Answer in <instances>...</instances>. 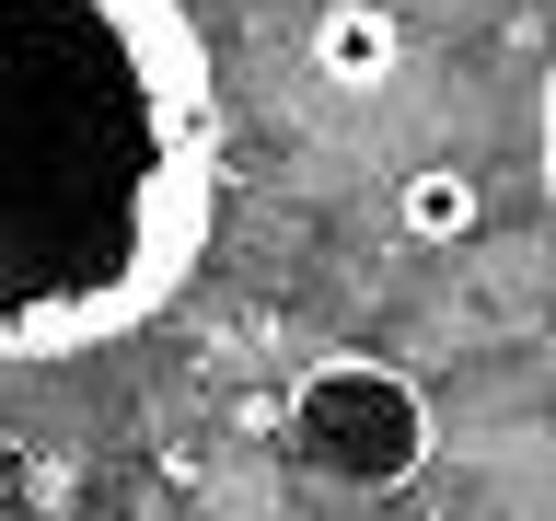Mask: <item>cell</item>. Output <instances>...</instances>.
Returning <instances> with one entry per match:
<instances>
[{
    "instance_id": "obj_3",
    "label": "cell",
    "mask_w": 556,
    "mask_h": 521,
    "mask_svg": "<svg viewBox=\"0 0 556 521\" xmlns=\"http://www.w3.org/2000/svg\"><path fill=\"white\" fill-rule=\"evenodd\" d=\"M394 59H406V24H394L382 0H325V12H313V69H325L337 93H382Z\"/></svg>"
},
{
    "instance_id": "obj_5",
    "label": "cell",
    "mask_w": 556,
    "mask_h": 521,
    "mask_svg": "<svg viewBox=\"0 0 556 521\" xmlns=\"http://www.w3.org/2000/svg\"><path fill=\"white\" fill-rule=\"evenodd\" d=\"M545 198H556V69H545Z\"/></svg>"
},
{
    "instance_id": "obj_2",
    "label": "cell",
    "mask_w": 556,
    "mask_h": 521,
    "mask_svg": "<svg viewBox=\"0 0 556 521\" xmlns=\"http://www.w3.org/2000/svg\"><path fill=\"white\" fill-rule=\"evenodd\" d=\"M290 452H302L313 475L359 486V498H394L429 463V394L394 359H371V347H325L290 382Z\"/></svg>"
},
{
    "instance_id": "obj_4",
    "label": "cell",
    "mask_w": 556,
    "mask_h": 521,
    "mask_svg": "<svg viewBox=\"0 0 556 521\" xmlns=\"http://www.w3.org/2000/svg\"><path fill=\"white\" fill-rule=\"evenodd\" d=\"M476 220H486V198H476L464 163H417L406 186H394V232H406V243H464Z\"/></svg>"
},
{
    "instance_id": "obj_1",
    "label": "cell",
    "mask_w": 556,
    "mask_h": 521,
    "mask_svg": "<svg viewBox=\"0 0 556 521\" xmlns=\"http://www.w3.org/2000/svg\"><path fill=\"white\" fill-rule=\"evenodd\" d=\"M220 93L186 0H0V243L12 359L116 347L198 278Z\"/></svg>"
}]
</instances>
